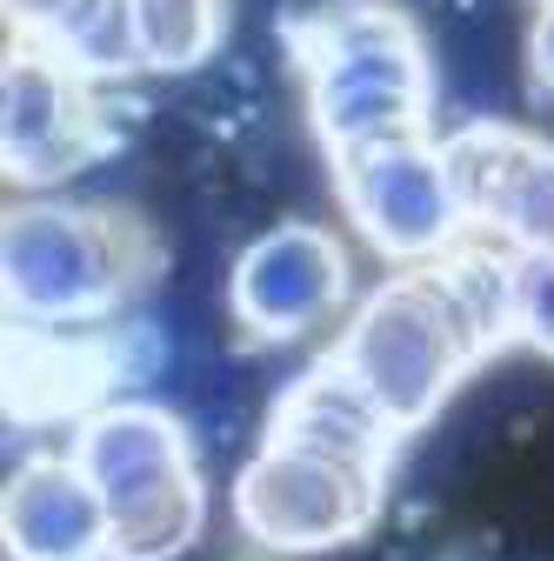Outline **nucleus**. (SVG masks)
<instances>
[{"instance_id": "obj_11", "label": "nucleus", "mask_w": 554, "mask_h": 561, "mask_svg": "<svg viewBox=\"0 0 554 561\" xmlns=\"http://www.w3.org/2000/svg\"><path fill=\"white\" fill-rule=\"evenodd\" d=\"M528 140H534V134L515 127V121H468V127H454V134L441 140L448 181H454V194H461V215H468L474 234L495 228V207H501V194H508L521 154H528Z\"/></svg>"}, {"instance_id": "obj_13", "label": "nucleus", "mask_w": 554, "mask_h": 561, "mask_svg": "<svg viewBox=\"0 0 554 561\" xmlns=\"http://www.w3.org/2000/svg\"><path fill=\"white\" fill-rule=\"evenodd\" d=\"M47 47L74 67V75H88L94 88L148 75L141 67V27H134V0H74V8L60 14V27L47 34Z\"/></svg>"}, {"instance_id": "obj_8", "label": "nucleus", "mask_w": 554, "mask_h": 561, "mask_svg": "<svg viewBox=\"0 0 554 561\" xmlns=\"http://www.w3.org/2000/svg\"><path fill=\"white\" fill-rule=\"evenodd\" d=\"M67 455L81 461V474L101 488L107 515L114 508H134L174 488L181 474H194V435L187 421L161 401H94L81 421H74V442Z\"/></svg>"}, {"instance_id": "obj_12", "label": "nucleus", "mask_w": 554, "mask_h": 561, "mask_svg": "<svg viewBox=\"0 0 554 561\" xmlns=\"http://www.w3.org/2000/svg\"><path fill=\"white\" fill-rule=\"evenodd\" d=\"M207 528V481L200 468L181 474L161 495L134 502V508H114V528H107V561H181Z\"/></svg>"}, {"instance_id": "obj_6", "label": "nucleus", "mask_w": 554, "mask_h": 561, "mask_svg": "<svg viewBox=\"0 0 554 561\" xmlns=\"http://www.w3.org/2000/svg\"><path fill=\"white\" fill-rule=\"evenodd\" d=\"M327 168H334V194L348 207L355 234L394 267H428V261H441L448 248H461L474 234L435 134L341 154Z\"/></svg>"}, {"instance_id": "obj_15", "label": "nucleus", "mask_w": 554, "mask_h": 561, "mask_svg": "<svg viewBox=\"0 0 554 561\" xmlns=\"http://www.w3.org/2000/svg\"><path fill=\"white\" fill-rule=\"evenodd\" d=\"M488 241L515 254H554V140H528V154L495 207Z\"/></svg>"}, {"instance_id": "obj_17", "label": "nucleus", "mask_w": 554, "mask_h": 561, "mask_svg": "<svg viewBox=\"0 0 554 561\" xmlns=\"http://www.w3.org/2000/svg\"><path fill=\"white\" fill-rule=\"evenodd\" d=\"M67 8H74V0H0V14H8L14 41H47Z\"/></svg>"}, {"instance_id": "obj_19", "label": "nucleus", "mask_w": 554, "mask_h": 561, "mask_svg": "<svg viewBox=\"0 0 554 561\" xmlns=\"http://www.w3.org/2000/svg\"><path fill=\"white\" fill-rule=\"evenodd\" d=\"M534 8H554V0H534Z\"/></svg>"}, {"instance_id": "obj_10", "label": "nucleus", "mask_w": 554, "mask_h": 561, "mask_svg": "<svg viewBox=\"0 0 554 561\" xmlns=\"http://www.w3.org/2000/svg\"><path fill=\"white\" fill-rule=\"evenodd\" d=\"M267 442H295V448H314V455L388 474V461L401 448V428L334 355H321L314 368H301L281 388V401L267 414Z\"/></svg>"}, {"instance_id": "obj_4", "label": "nucleus", "mask_w": 554, "mask_h": 561, "mask_svg": "<svg viewBox=\"0 0 554 561\" xmlns=\"http://www.w3.org/2000/svg\"><path fill=\"white\" fill-rule=\"evenodd\" d=\"M388 495V474L334 461L295 442H261L247 455V468L234 474V528L267 548V554H334L374 528Z\"/></svg>"}, {"instance_id": "obj_2", "label": "nucleus", "mask_w": 554, "mask_h": 561, "mask_svg": "<svg viewBox=\"0 0 554 561\" xmlns=\"http://www.w3.org/2000/svg\"><path fill=\"white\" fill-rule=\"evenodd\" d=\"M154 234L94 201L21 194L0 215V301L14 328H94L154 280Z\"/></svg>"}, {"instance_id": "obj_18", "label": "nucleus", "mask_w": 554, "mask_h": 561, "mask_svg": "<svg viewBox=\"0 0 554 561\" xmlns=\"http://www.w3.org/2000/svg\"><path fill=\"white\" fill-rule=\"evenodd\" d=\"M528 81L554 101V8H534V27H528Z\"/></svg>"}, {"instance_id": "obj_14", "label": "nucleus", "mask_w": 554, "mask_h": 561, "mask_svg": "<svg viewBox=\"0 0 554 561\" xmlns=\"http://www.w3.org/2000/svg\"><path fill=\"white\" fill-rule=\"evenodd\" d=\"M148 75H194L228 41V0H134Z\"/></svg>"}, {"instance_id": "obj_1", "label": "nucleus", "mask_w": 554, "mask_h": 561, "mask_svg": "<svg viewBox=\"0 0 554 561\" xmlns=\"http://www.w3.org/2000/svg\"><path fill=\"white\" fill-rule=\"evenodd\" d=\"M308 121L327 161L422 140L435 127V60L407 8L394 0H327L295 27Z\"/></svg>"}, {"instance_id": "obj_7", "label": "nucleus", "mask_w": 554, "mask_h": 561, "mask_svg": "<svg viewBox=\"0 0 554 561\" xmlns=\"http://www.w3.org/2000/svg\"><path fill=\"white\" fill-rule=\"evenodd\" d=\"M355 308V261L334 228L281 221L254 234L228 267V314L254 347H288Z\"/></svg>"}, {"instance_id": "obj_9", "label": "nucleus", "mask_w": 554, "mask_h": 561, "mask_svg": "<svg viewBox=\"0 0 554 561\" xmlns=\"http://www.w3.org/2000/svg\"><path fill=\"white\" fill-rule=\"evenodd\" d=\"M107 502L74 455H34L0 488L8 561H107Z\"/></svg>"}, {"instance_id": "obj_16", "label": "nucleus", "mask_w": 554, "mask_h": 561, "mask_svg": "<svg viewBox=\"0 0 554 561\" xmlns=\"http://www.w3.org/2000/svg\"><path fill=\"white\" fill-rule=\"evenodd\" d=\"M515 347L554 362V254H515Z\"/></svg>"}, {"instance_id": "obj_5", "label": "nucleus", "mask_w": 554, "mask_h": 561, "mask_svg": "<svg viewBox=\"0 0 554 561\" xmlns=\"http://www.w3.org/2000/svg\"><path fill=\"white\" fill-rule=\"evenodd\" d=\"M107 154V114L94 81L47 41H8L0 60V174L21 194H47Z\"/></svg>"}, {"instance_id": "obj_3", "label": "nucleus", "mask_w": 554, "mask_h": 561, "mask_svg": "<svg viewBox=\"0 0 554 561\" xmlns=\"http://www.w3.org/2000/svg\"><path fill=\"white\" fill-rule=\"evenodd\" d=\"M334 362L388 408L401 435H414L481 368V347L448 308L435 267H394L381 288H368L348 308V321L334 334Z\"/></svg>"}]
</instances>
